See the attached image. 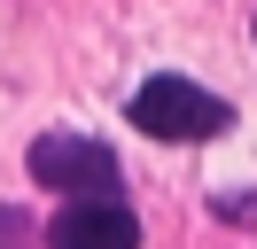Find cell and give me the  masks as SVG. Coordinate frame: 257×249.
<instances>
[{
    "mask_svg": "<svg viewBox=\"0 0 257 249\" xmlns=\"http://www.w3.org/2000/svg\"><path fill=\"white\" fill-rule=\"evenodd\" d=\"M24 241H32V218H24V210H0V249H24Z\"/></svg>",
    "mask_w": 257,
    "mask_h": 249,
    "instance_id": "277c9868",
    "label": "cell"
},
{
    "mask_svg": "<svg viewBox=\"0 0 257 249\" xmlns=\"http://www.w3.org/2000/svg\"><path fill=\"white\" fill-rule=\"evenodd\" d=\"M133 125H141L148 140H218L226 125H234V109L218 101V93H203L195 78H148L141 93H133Z\"/></svg>",
    "mask_w": 257,
    "mask_h": 249,
    "instance_id": "6da1fadb",
    "label": "cell"
},
{
    "mask_svg": "<svg viewBox=\"0 0 257 249\" xmlns=\"http://www.w3.org/2000/svg\"><path fill=\"white\" fill-rule=\"evenodd\" d=\"M47 249H141V218L117 195H70L47 226Z\"/></svg>",
    "mask_w": 257,
    "mask_h": 249,
    "instance_id": "3957f363",
    "label": "cell"
},
{
    "mask_svg": "<svg viewBox=\"0 0 257 249\" xmlns=\"http://www.w3.org/2000/svg\"><path fill=\"white\" fill-rule=\"evenodd\" d=\"M32 179L55 187V195H117V156L101 140H78V133H39L32 140Z\"/></svg>",
    "mask_w": 257,
    "mask_h": 249,
    "instance_id": "7a4b0ae2",
    "label": "cell"
}]
</instances>
